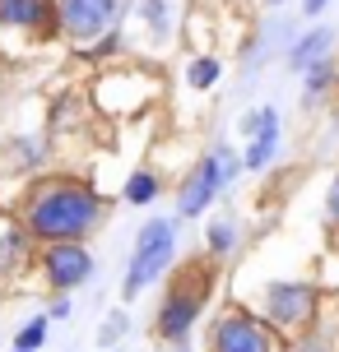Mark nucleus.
Segmentation results:
<instances>
[{
	"instance_id": "1",
	"label": "nucleus",
	"mask_w": 339,
	"mask_h": 352,
	"mask_svg": "<svg viewBox=\"0 0 339 352\" xmlns=\"http://www.w3.org/2000/svg\"><path fill=\"white\" fill-rule=\"evenodd\" d=\"M14 218L23 232L52 246V241H84L107 223V199L79 176H37L19 195Z\"/></svg>"
},
{
	"instance_id": "2",
	"label": "nucleus",
	"mask_w": 339,
	"mask_h": 352,
	"mask_svg": "<svg viewBox=\"0 0 339 352\" xmlns=\"http://www.w3.org/2000/svg\"><path fill=\"white\" fill-rule=\"evenodd\" d=\"M214 292V255L209 260H191L177 269V278L167 283V297L158 306V338L167 343H181L191 334V324L200 320L205 301Z\"/></svg>"
},
{
	"instance_id": "3",
	"label": "nucleus",
	"mask_w": 339,
	"mask_h": 352,
	"mask_svg": "<svg viewBox=\"0 0 339 352\" xmlns=\"http://www.w3.org/2000/svg\"><path fill=\"white\" fill-rule=\"evenodd\" d=\"M177 255V228L172 218H149L135 236V250H130V269H125V283H121V297L135 301L149 287L167 274V264Z\"/></svg>"
},
{
	"instance_id": "4",
	"label": "nucleus",
	"mask_w": 339,
	"mask_h": 352,
	"mask_svg": "<svg viewBox=\"0 0 339 352\" xmlns=\"http://www.w3.org/2000/svg\"><path fill=\"white\" fill-rule=\"evenodd\" d=\"M237 172H242V158L232 153L228 144H214V148L196 162V172L186 176V186H181V195H177V213L181 218H200V213L214 204V195L232 186Z\"/></svg>"
},
{
	"instance_id": "5",
	"label": "nucleus",
	"mask_w": 339,
	"mask_h": 352,
	"mask_svg": "<svg viewBox=\"0 0 339 352\" xmlns=\"http://www.w3.org/2000/svg\"><path fill=\"white\" fill-rule=\"evenodd\" d=\"M125 0H56V33H65L70 42L89 47L116 33Z\"/></svg>"
},
{
	"instance_id": "6",
	"label": "nucleus",
	"mask_w": 339,
	"mask_h": 352,
	"mask_svg": "<svg viewBox=\"0 0 339 352\" xmlns=\"http://www.w3.org/2000/svg\"><path fill=\"white\" fill-rule=\"evenodd\" d=\"M209 352H284L279 343V329L265 324L260 316H251V311H223L214 320V329H209Z\"/></svg>"
},
{
	"instance_id": "7",
	"label": "nucleus",
	"mask_w": 339,
	"mask_h": 352,
	"mask_svg": "<svg viewBox=\"0 0 339 352\" xmlns=\"http://www.w3.org/2000/svg\"><path fill=\"white\" fill-rule=\"evenodd\" d=\"M260 306H265V324H274L279 334L307 329L316 316V287L311 283H269Z\"/></svg>"
},
{
	"instance_id": "8",
	"label": "nucleus",
	"mask_w": 339,
	"mask_h": 352,
	"mask_svg": "<svg viewBox=\"0 0 339 352\" xmlns=\"http://www.w3.org/2000/svg\"><path fill=\"white\" fill-rule=\"evenodd\" d=\"M37 264L52 292H74L79 283L93 278V255L84 241H52V246H42Z\"/></svg>"
},
{
	"instance_id": "9",
	"label": "nucleus",
	"mask_w": 339,
	"mask_h": 352,
	"mask_svg": "<svg viewBox=\"0 0 339 352\" xmlns=\"http://www.w3.org/2000/svg\"><path fill=\"white\" fill-rule=\"evenodd\" d=\"M0 23L28 33H56V0H0Z\"/></svg>"
},
{
	"instance_id": "10",
	"label": "nucleus",
	"mask_w": 339,
	"mask_h": 352,
	"mask_svg": "<svg viewBox=\"0 0 339 352\" xmlns=\"http://www.w3.org/2000/svg\"><path fill=\"white\" fill-rule=\"evenodd\" d=\"M274 153H279V111H274V107H260V111H256V130H251V148H247V158H242V167L260 172V167L274 162Z\"/></svg>"
},
{
	"instance_id": "11",
	"label": "nucleus",
	"mask_w": 339,
	"mask_h": 352,
	"mask_svg": "<svg viewBox=\"0 0 339 352\" xmlns=\"http://www.w3.org/2000/svg\"><path fill=\"white\" fill-rule=\"evenodd\" d=\"M28 232H23V223H19L14 213H0V283L14 278L19 269L28 264Z\"/></svg>"
},
{
	"instance_id": "12",
	"label": "nucleus",
	"mask_w": 339,
	"mask_h": 352,
	"mask_svg": "<svg viewBox=\"0 0 339 352\" xmlns=\"http://www.w3.org/2000/svg\"><path fill=\"white\" fill-rule=\"evenodd\" d=\"M330 52V33H311V37H302L298 47H293V70H311L321 56Z\"/></svg>"
},
{
	"instance_id": "13",
	"label": "nucleus",
	"mask_w": 339,
	"mask_h": 352,
	"mask_svg": "<svg viewBox=\"0 0 339 352\" xmlns=\"http://www.w3.org/2000/svg\"><path fill=\"white\" fill-rule=\"evenodd\" d=\"M205 241H209V255H214V260L232 255V246H237V228H232V218H214L209 232H205Z\"/></svg>"
},
{
	"instance_id": "14",
	"label": "nucleus",
	"mask_w": 339,
	"mask_h": 352,
	"mask_svg": "<svg viewBox=\"0 0 339 352\" xmlns=\"http://www.w3.org/2000/svg\"><path fill=\"white\" fill-rule=\"evenodd\" d=\"M158 190H163V186H158V176H154V172H135L130 181H125L121 195H125V204H154Z\"/></svg>"
},
{
	"instance_id": "15",
	"label": "nucleus",
	"mask_w": 339,
	"mask_h": 352,
	"mask_svg": "<svg viewBox=\"0 0 339 352\" xmlns=\"http://www.w3.org/2000/svg\"><path fill=\"white\" fill-rule=\"evenodd\" d=\"M218 74H223V65H218L214 56H200V60H191V70H186V84L191 88H214Z\"/></svg>"
},
{
	"instance_id": "16",
	"label": "nucleus",
	"mask_w": 339,
	"mask_h": 352,
	"mask_svg": "<svg viewBox=\"0 0 339 352\" xmlns=\"http://www.w3.org/2000/svg\"><path fill=\"white\" fill-rule=\"evenodd\" d=\"M47 324H52V320H47V316L28 320V324H23V329H19V334H14V348H23V352H37V348H42V343H47Z\"/></svg>"
},
{
	"instance_id": "17",
	"label": "nucleus",
	"mask_w": 339,
	"mask_h": 352,
	"mask_svg": "<svg viewBox=\"0 0 339 352\" xmlns=\"http://www.w3.org/2000/svg\"><path fill=\"white\" fill-rule=\"evenodd\" d=\"M330 84H335V65H330V60H316V65L307 70V98H321Z\"/></svg>"
},
{
	"instance_id": "18",
	"label": "nucleus",
	"mask_w": 339,
	"mask_h": 352,
	"mask_svg": "<svg viewBox=\"0 0 339 352\" xmlns=\"http://www.w3.org/2000/svg\"><path fill=\"white\" fill-rule=\"evenodd\" d=\"M130 329V320H125V311H112L107 320H103V329H98V348H112L116 338Z\"/></svg>"
},
{
	"instance_id": "19",
	"label": "nucleus",
	"mask_w": 339,
	"mask_h": 352,
	"mask_svg": "<svg viewBox=\"0 0 339 352\" xmlns=\"http://www.w3.org/2000/svg\"><path fill=\"white\" fill-rule=\"evenodd\" d=\"M10 162H14V167H37V162H42V148H37V140H14V148H10Z\"/></svg>"
},
{
	"instance_id": "20",
	"label": "nucleus",
	"mask_w": 339,
	"mask_h": 352,
	"mask_svg": "<svg viewBox=\"0 0 339 352\" xmlns=\"http://www.w3.org/2000/svg\"><path fill=\"white\" fill-rule=\"evenodd\" d=\"M144 19L154 33H167V0H144Z\"/></svg>"
},
{
	"instance_id": "21",
	"label": "nucleus",
	"mask_w": 339,
	"mask_h": 352,
	"mask_svg": "<svg viewBox=\"0 0 339 352\" xmlns=\"http://www.w3.org/2000/svg\"><path fill=\"white\" fill-rule=\"evenodd\" d=\"M288 352H330V343H325L321 334H307V338H298Z\"/></svg>"
},
{
	"instance_id": "22",
	"label": "nucleus",
	"mask_w": 339,
	"mask_h": 352,
	"mask_svg": "<svg viewBox=\"0 0 339 352\" xmlns=\"http://www.w3.org/2000/svg\"><path fill=\"white\" fill-rule=\"evenodd\" d=\"M325 213H330V223L339 228V176L330 181V195H325Z\"/></svg>"
},
{
	"instance_id": "23",
	"label": "nucleus",
	"mask_w": 339,
	"mask_h": 352,
	"mask_svg": "<svg viewBox=\"0 0 339 352\" xmlns=\"http://www.w3.org/2000/svg\"><path fill=\"white\" fill-rule=\"evenodd\" d=\"M47 320H70V297L52 301V311H47Z\"/></svg>"
},
{
	"instance_id": "24",
	"label": "nucleus",
	"mask_w": 339,
	"mask_h": 352,
	"mask_svg": "<svg viewBox=\"0 0 339 352\" xmlns=\"http://www.w3.org/2000/svg\"><path fill=\"white\" fill-rule=\"evenodd\" d=\"M325 5H330V0H302V10H307V14H321Z\"/></svg>"
},
{
	"instance_id": "25",
	"label": "nucleus",
	"mask_w": 339,
	"mask_h": 352,
	"mask_svg": "<svg viewBox=\"0 0 339 352\" xmlns=\"http://www.w3.org/2000/svg\"><path fill=\"white\" fill-rule=\"evenodd\" d=\"M10 352H23V348H10Z\"/></svg>"
}]
</instances>
